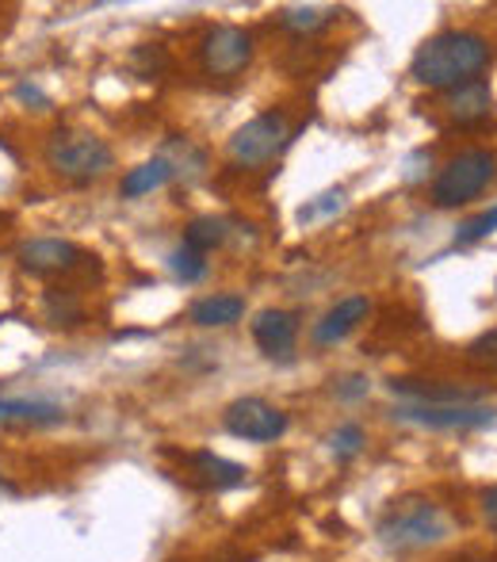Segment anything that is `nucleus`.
Returning a JSON list of instances; mask_svg holds the SVG:
<instances>
[{
    "label": "nucleus",
    "mask_w": 497,
    "mask_h": 562,
    "mask_svg": "<svg viewBox=\"0 0 497 562\" xmlns=\"http://www.w3.org/2000/svg\"><path fill=\"white\" fill-rule=\"evenodd\" d=\"M490 66V43L475 31H440L417 46L409 77L432 92H448L463 81H475Z\"/></svg>",
    "instance_id": "1"
},
{
    "label": "nucleus",
    "mask_w": 497,
    "mask_h": 562,
    "mask_svg": "<svg viewBox=\"0 0 497 562\" xmlns=\"http://www.w3.org/2000/svg\"><path fill=\"white\" fill-rule=\"evenodd\" d=\"M448 536V517L429 497H402L379 520V543L391 551H421Z\"/></svg>",
    "instance_id": "2"
},
{
    "label": "nucleus",
    "mask_w": 497,
    "mask_h": 562,
    "mask_svg": "<svg viewBox=\"0 0 497 562\" xmlns=\"http://www.w3.org/2000/svg\"><path fill=\"white\" fill-rule=\"evenodd\" d=\"M46 165L54 169V177H61L66 184H92L115 165V154L100 134L89 131H58L46 142Z\"/></svg>",
    "instance_id": "3"
},
{
    "label": "nucleus",
    "mask_w": 497,
    "mask_h": 562,
    "mask_svg": "<svg viewBox=\"0 0 497 562\" xmlns=\"http://www.w3.org/2000/svg\"><path fill=\"white\" fill-rule=\"evenodd\" d=\"M494 172H497V154H490V149H478V146L463 149V154H455L452 161L437 172L429 200L437 203L440 211L463 207V203L478 200V195L490 188Z\"/></svg>",
    "instance_id": "4"
},
{
    "label": "nucleus",
    "mask_w": 497,
    "mask_h": 562,
    "mask_svg": "<svg viewBox=\"0 0 497 562\" xmlns=\"http://www.w3.org/2000/svg\"><path fill=\"white\" fill-rule=\"evenodd\" d=\"M287 115L283 112H264L257 119H249L238 134L230 138V157L246 169H257V165H268L283 146H287Z\"/></svg>",
    "instance_id": "5"
},
{
    "label": "nucleus",
    "mask_w": 497,
    "mask_h": 562,
    "mask_svg": "<svg viewBox=\"0 0 497 562\" xmlns=\"http://www.w3.org/2000/svg\"><path fill=\"white\" fill-rule=\"evenodd\" d=\"M223 429L249 445H272L287 432V414L264 398H238L226 406Z\"/></svg>",
    "instance_id": "6"
},
{
    "label": "nucleus",
    "mask_w": 497,
    "mask_h": 562,
    "mask_svg": "<svg viewBox=\"0 0 497 562\" xmlns=\"http://www.w3.org/2000/svg\"><path fill=\"white\" fill-rule=\"evenodd\" d=\"M394 422L421 425V429L437 432H471V429H490L497 425V409L483 402H467V406H398Z\"/></svg>",
    "instance_id": "7"
},
{
    "label": "nucleus",
    "mask_w": 497,
    "mask_h": 562,
    "mask_svg": "<svg viewBox=\"0 0 497 562\" xmlns=\"http://www.w3.org/2000/svg\"><path fill=\"white\" fill-rule=\"evenodd\" d=\"M252 61V38L249 31L223 23V27H211L200 43V66L207 77H238L246 74Z\"/></svg>",
    "instance_id": "8"
},
{
    "label": "nucleus",
    "mask_w": 497,
    "mask_h": 562,
    "mask_svg": "<svg viewBox=\"0 0 497 562\" xmlns=\"http://www.w3.org/2000/svg\"><path fill=\"white\" fill-rule=\"evenodd\" d=\"M20 268L27 276H69L74 268H81V260H89V252L74 241H61V237H35V241H23L15 252Z\"/></svg>",
    "instance_id": "9"
},
{
    "label": "nucleus",
    "mask_w": 497,
    "mask_h": 562,
    "mask_svg": "<svg viewBox=\"0 0 497 562\" xmlns=\"http://www.w3.org/2000/svg\"><path fill=\"white\" fill-rule=\"evenodd\" d=\"M444 112L460 126H475V123H483V119H490V112H494L490 81H486V77H475V81H463V85H455V89H448Z\"/></svg>",
    "instance_id": "10"
},
{
    "label": "nucleus",
    "mask_w": 497,
    "mask_h": 562,
    "mask_svg": "<svg viewBox=\"0 0 497 562\" xmlns=\"http://www.w3.org/2000/svg\"><path fill=\"white\" fill-rule=\"evenodd\" d=\"M298 337V314L280 311V306H268L252 318V340L260 345L264 356H287L295 348Z\"/></svg>",
    "instance_id": "11"
},
{
    "label": "nucleus",
    "mask_w": 497,
    "mask_h": 562,
    "mask_svg": "<svg viewBox=\"0 0 497 562\" xmlns=\"http://www.w3.org/2000/svg\"><path fill=\"white\" fill-rule=\"evenodd\" d=\"M368 314H372V299L368 295L341 299V303L329 306V311L321 314V322L314 326V340H318V345H337V340L357 334V329L368 322Z\"/></svg>",
    "instance_id": "12"
},
{
    "label": "nucleus",
    "mask_w": 497,
    "mask_h": 562,
    "mask_svg": "<svg viewBox=\"0 0 497 562\" xmlns=\"http://www.w3.org/2000/svg\"><path fill=\"white\" fill-rule=\"evenodd\" d=\"M391 391L409 398V406H467V402H478V391H463L455 383H429V379H391Z\"/></svg>",
    "instance_id": "13"
},
{
    "label": "nucleus",
    "mask_w": 497,
    "mask_h": 562,
    "mask_svg": "<svg viewBox=\"0 0 497 562\" xmlns=\"http://www.w3.org/2000/svg\"><path fill=\"white\" fill-rule=\"evenodd\" d=\"M188 467H192V479L200 482V486L215 490V494H223V490H238L249 482L246 467L234 463V459L215 456V451H192V456H188Z\"/></svg>",
    "instance_id": "14"
},
{
    "label": "nucleus",
    "mask_w": 497,
    "mask_h": 562,
    "mask_svg": "<svg viewBox=\"0 0 497 562\" xmlns=\"http://www.w3.org/2000/svg\"><path fill=\"white\" fill-rule=\"evenodd\" d=\"M241 314H246V299H241V295H207V299H200V303L192 306V314H188V318H192L195 326H203V329H223V326L241 322Z\"/></svg>",
    "instance_id": "15"
},
{
    "label": "nucleus",
    "mask_w": 497,
    "mask_h": 562,
    "mask_svg": "<svg viewBox=\"0 0 497 562\" xmlns=\"http://www.w3.org/2000/svg\"><path fill=\"white\" fill-rule=\"evenodd\" d=\"M0 422L58 425V422H66V409H61L58 402H43V398H0Z\"/></svg>",
    "instance_id": "16"
},
{
    "label": "nucleus",
    "mask_w": 497,
    "mask_h": 562,
    "mask_svg": "<svg viewBox=\"0 0 497 562\" xmlns=\"http://www.w3.org/2000/svg\"><path fill=\"white\" fill-rule=\"evenodd\" d=\"M169 180H172V165L165 161V157H154V161H142V165H134V169H126L120 192L126 200H138V195L157 192V188L169 184Z\"/></svg>",
    "instance_id": "17"
},
{
    "label": "nucleus",
    "mask_w": 497,
    "mask_h": 562,
    "mask_svg": "<svg viewBox=\"0 0 497 562\" xmlns=\"http://www.w3.org/2000/svg\"><path fill=\"white\" fill-rule=\"evenodd\" d=\"M226 237H230V229H226V218H215V215H203V218H192L184 229V249L200 252V257H207V252L223 249Z\"/></svg>",
    "instance_id": "18"
},
{
    "label": "nucleus",
    "mask_w": 497,
    "mask_h": 562,
    "mask_svg": "<svg viewBox=\"0 0 497 562\" xmlns=\"http://www.w3.org/2000/svg\"><path fill=\"white\" fill-rule=\"evenodd\" d=\"M334 8H318V4H295L280 12V27L295 31V35H310V31H321L326 23H334Z\"/></svg>",
    "instance_id": "19"
},
{
    "label": "nucleus",
    "mask_w": 497,
    "mask_h": 562,
    "mask_svg": "<svg viewBox=\"0 0 497 562\" xmlns=\"http://www.w3.org/2000/svg\"><path fill=\"white\" fill-rule=\"evenodd\" d=\"M344 188H329V192H321V195H314L310 203H303L298 207V223L303 226H310V223H318V218H329V215H337V211H344Z\"/></svg>",
    "instance_id": "20"
},
{
    "label": "nucleus",
    "mask_w": 497,
    "mask_h": 562,
    "mask_svg": "<svg viewBox=\"0 0 497 562\" xmlns=\"http://www.w3.org/2000/svg\"><path fill=\"white\" fill-rule=\"evenodd\" d=\"M368 445V432L360 429L357 422H344V425H337V432L329 437V448H334V456L341 459V463H349V459H357L360 451H364Z\"/></svg>",
    "instance_id": "21"
},
{
    "label": "nucleus",
    "mask_w": 497,
    "mask_h": 562,
    "mask_svg": "<svg viewBox=\"0 0 497 562\" xmlns=\"http://www.w3.org/2000/svg\"><path fill=\"white\" fill-rule=\"evenodd\" d=\"M169 268H172V276H177L180 283H200L203 276H207V257H200V252H192V249H184L180 245L177 252L169 257Z\"/></svg>",
    "instance_id": "22"
},
{
    "label": "nucleus",
    "mask_w": 497,
    "mask_h": 562,
    "mask_svg": "<svg viewBox=\"0 0 497 562\" xmlns=\"http://www.w3.org/2000/svg\"><path fill=\"white\" fill-rule=\"evenodd\" d=\"M46 314H50L54 326H77L84 311L74 299V291H50V295H46Z\"/></svg>",
    "instance_id": "23"
},
{
    "label": "nucleus",
    "mask_w": 497,
    "mask_h": 562,
    "mask_svg": "<svg viewBox=\"0 0 497 562\" xmlns=\"http://www.w3.org/2000/svg\"><path fill=\"white\" fill-rule=\"evenodd\" d=\"M467 363H475V368L494 371V375H497V326L471 340V345H467Z\"/></svg>",
    "instance_id": "24"
},
{
    "label": "nucleus",
    "mask_w": 497,
    "mask_h": 562,
    "mask_svg": "<svg viewBox=\"0 0 497 562\" xmlns=\"http://www.w3.org/2000/svg\"><path fill=\"white\" fill-rule=\"evenodd\" d=\"M494 229H497V207L483 211V215H475V218H467V223L455 229V245H475V241H483V237H490Z\"/></svg>",
    "instance_id": "25"
},
{
    "label": "nucleus",
    "mask_w": 497,
    "mask_h": 562,
    "mask_svg": "<svg viewBox=\"0 0 497 562\" xmlns=\"http://www.w3.org/2000/svg\"><path fill=\"white\" fill-rule=\"evenodd\" d=\"M368 391H372V383H368L364 375H344L341 383L334 386V394L341 402H360V398H368Z\"/></svg>",
    "instance_id": "26"
},
{
    "label": "nucleus",
    "mask_w": 497,
    "mask_h": 562,
    "mask_svg": "<svg viewBox=\"0 0 497 562\" xmlns=\"http://www.w3.org/2000/svg\"><path fill=\"white\" fill-rule=\"evenodd\" d=\"M483 517H486V525L497 532V486L483 490Z\"/></svg>",
    "instance_id": "27"
}]
</instances>
